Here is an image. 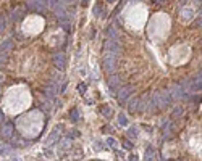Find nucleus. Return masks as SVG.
<instances>
[{
    "instance_id": "27",
    "label": "nucleus",
    "mask_w": 202,
    "mask_h": 161,
    "mask_svg": "<svg viewBox=\"0 0 202 161\" xmlns=\"http://www.w3.org/2000/svg\"><path fill=\"white\" fill-rule=\"evenodd\" d=\"M58 2H60L62 5H68V3H71L73 0H58Z\"/></svg>"
},
{
    "instance_id": "29",
    "label": "nucleus",
    "mask_w": 202,
    "mask_h": 161,
    "mask_svg": "<svg viewBox=\"0 0 202 161\" xmlns=\"http://www.w3.org/2000/svg\"><path fill=\"white\" fill-rule=\"evenodd\" d=\"M154 2H155V3H162V2H163V0H154Z\"/></svg>"
},
{
    "instance_id": "2",
    "label": "nucleus",
    "mask_w": 202,
    "mask_h": 161,
    "mask_svg": "<svg viewBox=\"0 0 202 161\" xmlns=\"http://www.w3.org/2000/svg\"><path fill=\"white\" fill-rule=\"evenodd\" d=\"M115 60H116V53H113V52H107V55L103 56L102 64H103V69L107 72H112L115 69Z\"/></svg>"
},
{
    "instance_id": "13",
    "label": "nucleus",
    "mask_w": 202,
    "mask_h": 161,
    "mask_svg": "<svg viewBox=\"0 0 202 161\" xmlns=\"http://www.w3.org/2000/svg\"><path fill=\"white\" fill-rule=\"evenodd\" d=\"M129 111L131 113H134V111H137V108H139V100H137V98H134V100H131L129 101Z\"/></svg>"
},
{
    "instance_id": "8",
    "label": "nucleus",
    "mask_w": 202,
    "mask_h": 161,
    "mask_svg": "<svg viewBox=\"0 0 202 161\" xmlns=\"http://www.w3.org/2000/svg\"><path fill=\"white\" fill-rule=\"evenodd\" d=\"M105 50H108V52H113V53H118V52H120L118 42H116L115 39H108L107 42H105Z\"/></svg>"
},
{
    "instance_id": "4",
    "label": "nucleus",
    "mask_w": 202,
    "mask_h": 161,
    "mask_svg": "<svg viewBox=\"0 0 202 161\" xmlns=\"http://www.w3.org/2000/svg\"><path fill=\"white\" fill-rule=\"evenodd\" d=\"M134 92V89H133V85H124V87L120 89L118 92V101L120 103H124V101L129 98V95Z\"/></svg>"
},
{
    "instance_id": "3",
    "label": "nucleus",
    "mask_w": 202,
    "mask_h": 161,
    "mask_svg": "<svg viewBox=\"0 0 202 161\" xmlns=\"http://www.w3.org/2000/svg\"><path fill=\"white\" fill-rule=\"evenodd\" d=\"M46 7H47V0H31L28 3L29 10L37 12V13H44L46 12Z\"/></svg>"
},
{
    "instance_id": "26",
    "label": "nucleus",
    "mask_w": 202,
    "mask_h": 161,
    "mask_svg": "<svg viewBox=\"0 0 202 161\" xmlns=\"http://www.w3.org/2000/svg\"><path fill=\"white\" fill-rule=\"evenodd\" d=\"M78 90H79L81 93H83L84 90H86V85H84V84H79V85H78Z\"/></svg>"
},
{
    "instance_id": "30",
    "label": "nucleus",
    "mask_w": 202,
    "mask_h": 161,
    "mask_svg": "<svg viewBox=\"0 0 202 161\" xmlns=\"http://www.w3.org/2000/svg\"><path fill=\"white\" fill-rule=\"evenodd\" d=\"M2 80H3V74H0V82H2Z\"/></svg>"
},
{
    "instance_id": "28",
    "label": "nucleus",
    "mask_w": 202,
    "mask_h": 161,
    "mask_svg": "<svg viewBox=\"0 0 202 161\" xmlns=\"http://www.w3.org/2000/svg\"><path fill=\"white\" fill-rule=\"evenodd\" d=\"M2 121H3V113L0 111V122H2Z\"/></svg>"
},
{
    "instance_id": "21",
    "label": "nucleus",
    "mask_w": 202,
    "mask_h": 161,
    "mask_svg": "<svg viewBox=\"0 0 202 161\" xmlns=\"http://www.w3.org/2000/svg\"><path fill=\"white\" fill-rule=\"evenodd\" d=\"M146 160H154V150L152 148H149L146 152Z\"/></svg>"
},
{
    "instance_id": "6",
    "label": "nucleus",
    "mask_w": 202,
    "mask_h": 161,
    "mask_svg": "<svg viewBox=\"0 0 202 161\" xmlns=\"http://www.w3.org/2000/svg\"><path fill=\"white\" fill-rule=\"evenodd\" d=\"M65 55L63 53H57V55H54V64H55V68L57 69H63L65 68Z\"/></svg>"
},
{
    "instance_id": "10",
    "label": "nucleus",
    "mask_w": 202,
    "mask_h": 161,
    "mask_svg": "<svg viewBox=\"0 0 202 161\" xmlns=\"http://www.w3.org/2000/svg\"><path fill=\"white\" fill-rule=\"evenodd\" d=\"M102 10H103V3L100 2V0H97L95 7L92 8V13H94V16H102Z\"/></svg>"
},
{
    "instance_id": "32",
    "label": "nucleus",
    "mask_w": 202,
    "mask_h": 161,
    "mask_svg": "<svg viewBox=\"0 0 202 161\" xmlns=\"http://www.w3.org/2000/svg\"><path fill=\"white\" fill-rule=\"evenodd\" d=\"M107 2H108V3H113V2H115V0H107Z\"/></svg>"
},
{
    "instance_id": "22",
    "label": "nucleus",
    "mask_w": 202,
    "mask_h": 161,
    "mask_svg": "<svg viewBox=\"0 0 202 161\" xmlns=\"http://www.w3.org/2000/svg\"><path fill=\"white\" fill-rule=\"evenodd\" d=\"M180 114H181V108H176L173 113H171V118H178Z\"/></svg>"
},
{
    "instance_id": "14",
    "label": "nucleus",
    "mask_w": 202,
    "mask_h": 161,
    "mask_svg": "<svg viewBox=\"0 0 202 161\" xmlns=\"http://www.w3.org/2000/svg\"><path fill=\"white\" fill-rule=\"evenodd\" d=\"M10 48H13V40H5L3 44L0 45V52H2V50H5V52H7V50H10Z\"/></svg>"
},
{
    "instance_id": "16",
    "label": "nucleus",
    "mask_w": 202,
    "mask_h": 161,
    "mask_svg": "<svg viewBox=\"0 0 202 161\" xmlns=\"http://www.w3.org/2000/svg\"><path fill=\"white\" fill-rule=\"evenodd\" d=\"M70 119L71 121H78L79 119V110L78 108H73L70 111Z\"/></svg>"
},
{
    "instance_id": "24",
    "label": "nucleus",
    "mask_w": 202,
    "mask_h": 161,
    "mask_svg": "<svg viewBox=\"0 0 202 161\" xmlns=\"http://www.w3.org/2000/svg\"><path fill=\"white\" fill-rule=\"evenodd\" d=\"M7 61V53H0V64H3Z\"/></svg>"
},
{
    "instance_id": "31",
    "label": "nucleus",
    "mask_w": 202,
    "mask_h": 161,
    "mask_svg": "<svg viewBox=\"0 0 202 161\" xmlns=\"http://www.w3.org/2000/svg\"><path fill=\"white\" fill-rule=\"evenodd\" d=\"M83 2H84V3H83V5H87V2H89V0H83Z\"/></svg>"
},
{
    "instance_id": "11",
    "label": "nucleus",
    "mask_w": 202,
    "mask_h": 161,
    "mask_svg": "<svg viewBox=\"0 0 202 161\" xmlns=\"http://www.w3.org/2000/svg\"><path fill=\"white\" fill-rule=\"evenodd\" d=\"M191 89H192L194 92H197V90H201V74H199V77H196L194 80H191L189 82Z\"/></svg>"
},
{
    "instance_id": "19",
    "label": "nucleus",
    "mask_w": 202,
    "mask_h": 161,
    "mask_svg": "<svg viewBox=\"0 0 202 161\" xmlns=\"http://www.w3.org/2000/svg\"><path fill=\"white\" fill-rule=\"evenodd\" d=\"M128 135H129V137H134V139H136V137H137V127H129Z\"/></svg>"
},
{
    "instance_id": "7",
    "label": "nucleus",
    "mask_w": 202,
    "mask_h": 161,
    "mask_svg": "<svg viewBox=\"0 0 202 161\" xmlns=\"http://www.w3.org/2000/svg\"><path fill=\"white\" fill-rule=\"evenodd\" d=\"M13 131H15V127H13L12 122H5L3 127H2V137L3 139H10L13 135Z\"/></svg>"
},
{
    "instance_id": "17",
    "label": "nucleus",
    "mask_w": 202,
    "mask_h": 161,
    "mask_svg": "<svg viewBox=\"0 0 202 161\" xmlns=\"http://www.w3.org/2000/svg\"><path fill=\"white\" fill-rule=\"evenodd\" d=\"M100 111H102V114H103L105 118H110V116H112V110L108 108L107 105H103V106H100Z\"/></svg>"
},
{
    "instance_id": "25",
    "label": "nucleus",
    "mask_w": 202,
    "mask_h": 161,
    "mask_svg": "<svg viewBox=\"0 0 202 161\" xmlns=\"http://www.w3.org/2000/svg\"><path fill=\"white\" fill-rule=\"evenodd\" d=\"M123 147H124L126 150H129V148L133 147V145H131V142H129V140H124V142H123Z\"/></svg>"
},
{
    "instance_id": "12",
    "label": "nucleus",
    "mask_w": 202,
    "mask_h": 161,
    "mask_svg": "<svg viewBox=\"0 0 202 161\" xmlns=\"http://www.w3.org/2000/svg\"><path fill=\"white\" fill-rule=\"evenodd\" d=\"M23 13H24V8L23 7H18V8H15V12H13V20L16 21V20H20L21 16H23Z\"/></svg>"
},
{
    "instance_id": "20",
    "label": "nucleus",
    "mask_w": 202,
    "mask_h": 161,
    "mask_svg": "<svg viewBox=\"0 0 202 161\" xmlns=\"http://www.w3.org/2000/svg\"><path fill=\"white\" fill-rule=\"evenodd\" d=\"M57 137H58V132H57V131H55V132H52V134H50V137H49V140H47V143H52V142H54L55 140V139H57Z\"/></svg>"
},
{
    "instance_id": "18",
    "label": "nucleus",
    "mask_w": 202,
    "mask_h": 161,
    "mask_svg": "<svg viewBox=\"0 0 202 161\" xmlns=\"http://www.w3.org/2000/svg\"><path fill=\"white\" fill-rule=\"evenodd\" d=\"M118 122L121 126H128V119H126V116H124V114H120V116H118Z\"/></svg>"
},
{
    "instance_id": "23",
    "label": "nucleus",
    "mask_w": 202,
    "mask_h": 161,
    "mask_svg": "<svg viewBox=\"0 0 202 161\" xmlns=\"http://www.w3.org/2000/svg\"><path fill=\"white\" fill-rule=\"evenodd\" d=\"M107 143L112 145V147H115V145H116V140L113 139V137H108V139H107Z\"/></svg>"
},
{
    "instance_id": "9",
    "label": "nucleus",
    "mask_w": 202,
    "mask_h": 161,
    "mask_svg": "<svg viewBox=\"0 0 202 161\" xmlns=\"http://www.w3.org/2000/svg\"><path fill=\"white\" fill-rule=\"evenodd\" d=\"M118 82H120L118 76H112L110 79L107 80V85H108V89H110L112 92H115V89H116V85H118Z\"/></svg>"
},
{
    "instance_id": "15",
    "label": "nucleus",
    "mask_w": 202,
    "mask_h": 161,
    "mask_svg": "<svg viewBox=\"0 0 202 161\" xmlns=\"http://www.w3.org/2000/svg\"><path fill=\"white\" fill-rule=\"evenodd\" d=\"M107 36L110 37V39H116L118 32H116V29L113 28V26H110V28H107Z\"/></svg>"
},
{
    "instance_id": "1",
    "label": "nucleus",
    "mask_w": 202,
    "mask_h": 161,
    "mask_svg": "<svg viewBox=\"0 0 202 161\" xmlns=\"http://www.w3.org/2000/svg\"><path fill=\"white\" fill-rule=\"evenodd\" d=\"M170 100H171V97H170L168 92H157L155 95L152 97V103L155 105V106H160V108L167 106V105L170 103Z\"/></svg>"
},
{
    "instance_id": "33",
    "label": "nucleus",
    "mask_w": 202,
    "mask_h": 161,
    "mask_svg": "<svg viewBox=\"0 0 202 161\" xmlns=\"http://www.w3.org/2000/svg\"><path fill=\"white\" fill-rule=\"evenodd\" d=\"M181 2H184V0H181Z\"/></svg>"
},
{
    "instance_id": "5",
    "label": "nucleus",
    "mask_w": 202,
    "mask_h": 161,
    "mask_svg": "<svg viewBox=\"0 0 202 161\" xmlns=\"http://www.w3.org/2000/svg\"><path fill=\"white\" fill-rule=\"evenodd\" d=\"M183 93H184V90H183V85L175 84L173 87H171V93H170V97H171L173 100H180V98H183Z\"/></svg>"
}]
</instances>
